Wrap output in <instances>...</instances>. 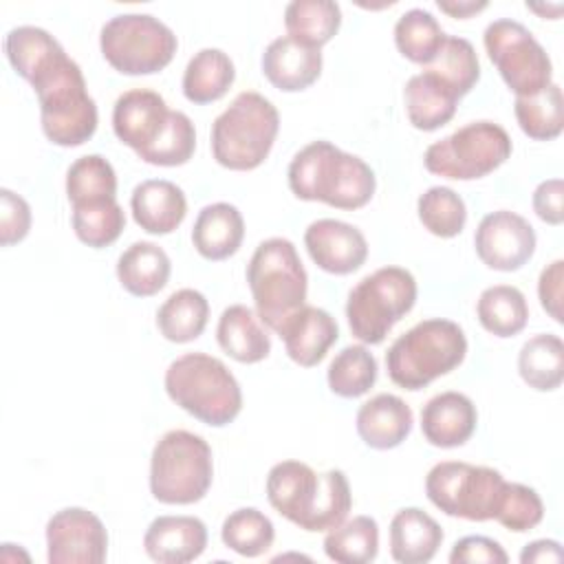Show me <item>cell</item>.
Returning a JSON list of instances; mask_svg holds the SVG:
<instances>
[{
  "mask_svg": "<svg viewBox=\"0 0 564 564\" xmlns=\"http://www.w3.org/2000/svg\"><path fill=\"white\" fill-rule=\"evenodd\" d=\"M269 505L304 531H330L352 507L348 478L341 469L317 474L302 460H282L267 476Z\"/></svg>",
  "mask_w": 564,
  "mask_h": 564,
  "instance_id": "1",
  "label": "cell"
},
{
  "mask_svg": "<svg viewBox=\"0 0 564 564\" xmlns=\"http://www.w3.org/2000/svg\"><path fill=\"white\" fill-rule=\"evenodd\" d=\"M289 187L300 200H319L337 209H359L370 203L377 178L370 165L333 145L313 141L289 165Z\"/></svg>",
  "mask_w": 564,
  "mask_h": 564,
  "instance_id": "2",
  "label": "cell"
},
{
  "mask_svg": "<svg viewBox=\"0 0 564 564\" xmlns=\"http://www.w3.org/2000/svg\"><path fill=\"white\" fill-rule=\"evenodd\" d=\"M165 392L205 425H229L242 410V390L231 370L207 352H185L165 370Z\"/></svg>",
  "mask_w": 564,
  "mask_h": 564,
  "instance_id": "3",
  "label": "cell"
},
{
  "mask_svg": "<svg viewBox=\"0 0 564 564\" xmlns=\"http://www.w3.org/2000/svg\"><path fill=\"white\" fill-rule=\"evenodd\" d=\"M467 355L463 328L443 317L414 324L399 335L386 352V368L392 383L405 390H423L434 379L452 372Z\"/></svg>",
  "mask_w": 564,
  "mask_h": 564,
  "instance_id": "4",
  "label": "cell"
},
{
  "mask_svg": "<svg viewBox=\"0 0 564 564\" xmlns=\"http://www.w3.org/2000/svg\"><path fill=\"white\" fill-rule=\"evenodd\" d=\"M46 139L62 148L86 143L97 130V106L84 73L66 53L31 82Z\"/></svg>",
  "mask_w": 564,
  "mask_h": 564,
  "instance_id": "5",
  "label": "cell"
},
{
  "mask_svg": "<svg viewBox=\"0 0 564 564\" xmlns=\"http://www.w3.org/2000/svg\"><path fill=\"white\" fill-rule=\"evenodd\" d=\"M280 130L278 108L256 90H242L214 119L212 154L218 165L249 172L264 163Z\"/></svg>",
  "mask_w": 564,
  "mask_h": 564,
  "instance_id": "6",
  "label": "cell"
},
{
  "mask_svg": "<svg viewBox=\"0 0 564 564\" xmlns=\"http://www.w3.org/2000/svg\"><path fill=\"white\" fill-rule=\"evenodd\" d=\"M247 282L260 322L275 333L306 304L308 275L295 245L286 238H267L256 247L247 264Z\"/></svg>",
  "mask_w": 564,
  "mask_h": 564,
  "instance_id": "7",
  "label": "cell"
},
{
  "mask_svg": "<svg viewBox=\"0 0 564 564\" xmlns=\"http://www.w3.org/2000/svg\"><path fill=\"white\" fill-rule=\"evenodd\" d=\"M214 480L209 443L187 430L165 432L150 458V491L163 505H192L205 498Z\"/></svg>",
  "mask_w": 564,
  "mask_h": 564,
  "instance_id": "8",
  "label": "cell"
},
{
  "mask_svg": "<svg viewBox=\"0 0 564 564\" xmlns=\"http://www.w3.org/2000/svg\"><path fill=\"white\" fill-rule=\"evenodd\" d=\"M414 302V275L403 267H381L361 278L348 293L346 317L350 333L359 341L377 346L412 311Z\"/></svg>",
  "mask_w": 564,
  "mask_h": 564,
  "instance_id": "9",
  "label": "cell"
},
{
  "mask_svg": "<svg viewBox=\"0 0 564 564\" xmlns=\"http://www.w3.org/2000/svg\"><path fill=\"white\" fill-rule=\"evenodd\" d=\"M174 31L150 13H121L101 26L104 59L121 75H152L163 70L176 53Z\"/></svg>",
  "mask_w": 564,
  "mask_h": 564,
  "instance_id": "10",
  "label": "cell"
},
{
  "mask_svg": "<svg viewBox=\"0 0 564 564\" xmlns=\"http://www.w3.org/2000/svg\"><path fill=\"white\" fill-rule=\"evenodd\" d=\"M507 130L494 121H471L441 141L423 156L427 172L454 181H474L491 174L511 156Z\"/></svg>",
  "mask_w": 564,
  "mask_h": 564,
  "instance_id": "11",
  "label": "cell"
},
{
  "mask_svg": "<svg viewBox=\"0 0 564 564\" xmlns=\"http://www.w3.org/2000/svg\"><path fill=\"white\" fill-rule=\"evenodd\" d=\"M505 478L498 469L463 460L436 463L425 478L430 502L452 518L494 520Z\"/></svg>",
  "mask_w": 564,
  "mask_h": 564,
  "instance_id": "12",
  "label": "cell"
},
{
  "mask_svg": "<svg viewBox=\"0 0 564 564\" xmlns=\"http://www.w3.org/2000/svg\"><path fill=\"white\" fill-rule=\"evenodd\" d=\"M485 51L516 97L544 90L553 77L551 57L533 33L516 20H494L482 33Z\"/></svg>",
  "mask_w": 564,
  "mask_h": 564,
  "instance_id": "13",
  "label": "cell"
},
{
  "mask_svg": "<svg viewBox=\"0 0 564 564\" xmlns=\"http://www.w3.org/2000/svg\"><path fill=\"white\" fill-rule=\"evenodd\" d=\"M106 553L108 533L93 511L66 507L46 522V557L51 564H101Z\"/></svg>",
  "mask_w": 564,
  "mask_h": 564,
  "instance_id": "14",
  "label": "cell"
},
{
  "mask_svg": "<svg viewBox=\"0 0 564 564\" xmlns=\"http://www.w3.org/2000/svg\"><path fill=\"white\" fill-rule=\"evenodd\" d=\"M531 223L509 209L487 214L476 229L474 247L478 258L494 271H518L535 251Z\"/></svg>",
  "mask_w": 564,
  "mask_h": 564,
  "instance_id": "15",
  "label": "cell"
},
{
  "mask_svg": "<svg viewBox=\"0 0 564 564\" xmlns=\"http://www.w3.org/2000/svg\"><path fill=\"white\" fill-rule=\"evenodd\" d=\"M304 245L311 260L333 275H348L368 258L364 234L355 225L335 218L313 220L304 231Z\"/></svg>",
  "mask_w": 564,
  "mask_h": 564,
  "instance_id": "16",
  "label": "cell"
},
{
  "mask_svg": "<svg viewBox=\"0 0 564 564\" xmlns=\"http://www.w3.org/2000/svg\"><path fill=\"white\" fill-rule=\"evenodd\" d=\"M167 117L170 108L159 93L150 88H132L115 101L112 130L121 143L141 152L156 141Z\"/></svg>",
  "mask_w": 564,
  "mask_h": 564,
  "instance_id": "17",
  "label": "cell"
},
{
  "mask_svg": "<svg viewBox=\"0 0 564 564\" xmlns=\"http://www.w3.org/2000/svg\"><path fill=\"white\" fill-rule=\"evenodd\" d=\"M278 335L284 341L286 355L297 366L313 368L337 341L339 328L328 311L304 304L284 319V324L278 328Z\"/></svg>",
  "mask_w": 564,
  "mask_h": 564,
  "instance_id": "18",
  "label": "cell"
},
{
  "mask_svg": "<svg viewBox=\"0 0 564 564\" xmlns=\"http://www.w3.org/2000/svg\"><path fill=\"white\" fill-rule=\"evenodd\" d=\"M476 405L463 392H441L421 408V432L434 447L465 445L476 432Z\"/></svg>",
  "mask_w": 564,
  "mask_h": 564,
  "instance_id": "19",
  "label": "cell"
},
{
  "mask_svg": "<svg viewBox=\"0 0 564 564\" xmlns=\"http://www.w3.org/2000/svg\"><path fill=\"white\" fill-rule=\"evenodd\" d=\"M207 546V527L194 516H159L143 535V549L150 560L161 564H185Z\"/></svg>",
  "mask_w": 564,
  "mask_h": 564,
  "instance_id": "20",
  "label": "cell"
},
{
  "mask_svg": "<svg viewBox=\"0 0 564 564\" xmlns=\"http://www.w3.org/2000/svg\"><path fill=\"white\" fill-rule=\"evenodd\" d=\"M130 209L134 223L143 231L165 236L185 220L187 198L176 183L165 178H148L132 189Z\"/></svg>",
  "mask_w": 564,
  "mask_h": 564,
  "instance_id": "21",
  "label": "cell"
},
{
  "mask_svg": "<svg viewBox=\"0 0 564 564\" xmlns=\"http://www.w3.org/2000/svg\"><path fill=\"white\" fill-rule=\"evenodd\" d=\"M262 73L278 90H306L322 73V51L289 35L275 37L262 53Z\"/></svg>",
  "mask_w": 564,
  "mask_h": 564,
  "instance_id": "22",
  "label": "cell"
},
{
  "mask_svg": "<svg viewBox=\"0 0 564 564\" xmlns=\"http://www.w3.org/2000/svg\"><path fill=\"white\" fill-rule=\"evenodd\" d=\"M357 434L372 449L399 447L412 432V408L397 394H375L357 410Z\"/></svg>",
  "mask_w": 564,
  "mask_h": 564,
  "instance_id": "23",
  "label": "cell"
},
{
  "mask_svg": "<svg viewBox=\"0 0 564 564\" xmlns=\"http://www.w3.org/2000/svg\"><path fill=\"white\" fill-rule=\"evenodd\" d=\"M443 542L441 524L419 507L399 509L390 522V555L401 564L430 562Z\"/></svg>",
  "mask_w": 564,
  "mask_h": 564,
  "instance_id": "24",
  "label": "cell"
},
{
  "mask_svg": "<svg viewBox=\"0 0 564 564\" xmlns=\"http://www.w3.org/2000/svg\"><path fill=\"white\" fill-rule=\"evenodd\" d=\"M245 238V220L236 205L212 203L205 205L192 229L196 251L207 260H225L234 256Z\"/></svg>",
  "mask_w": 564,
  "mask_h": 564,
  "instance_id": "25",
  "label": "cell"
},
{
  "mask_svg": "<svg viewBox=\"0 0 564 564\" xmlns=\"http://www.w3.org/2000/svg\"><path fill=\"white\" fill-rule=\"evenodd\" d=\"M216 339L218 346L240 364H258L271 352V337L258 313L245 304H231L220 313Z\"/></svg>",
  "mask_w": 564,
  "mask_h": 564,
  "instance_id": "26",
  "label": "cell"
},
{
  "mask_svg": "<svg viewBox=\"0 0 564 564\" xmlns=\"http://www.w3.org/2000/svg\"><path fill=\"white\" fill-rule=\"evenodd\" d=\"M403 99L410 123L416 130L432 132L452 121L460 97L438 77H434L427 70H421L408 79Z\"/></svg>",
  "mask_w": 564,
  "mask_h": 564,
  "instance_id": "27",
  "label": "cell"
},
{
  "mask_svg": "<svg viewBox=\"0 0 564 564\" xmlns=\"http://www.w3.org/2000/svg\"><path fill=\"white\" fill-rule=\"evenodd\" d=\"M172 262L163 247L141 240L132 242L117 260V278L121 286L137 297L159 293L170 280Z\"/></svg>",
  "mask_w": 564,
  "mask_h": 564,
  "instance_id": "28",
  "label": "cell"
},
{
  "mask_svg": "<svg viewBox=\"0 0 564 564\" xmlns=\"http://www.w3.org/2000/svg\"><path fill=\"white\" fill-rule=\"evenodd\" d=\"M234 79L236 68L225 51L200 48L185 66L183 95L192 104H212L231 88Z\"/></svg>",
  "mask_w": 564,
  "mask_h": 564,
  "instance_id": "29",
  "label": "cell"
},
{
  "mask_svg": "<svg viewBox=\"0 0 564 564\" xmlns=\"http://www.w3.org/2000/svg\"><path fill=\"white\" fill-rule=\"evenodd\" d=\"M4 53L11 68L31 84L44 68H48L66 51L48 31L24 24L7 33Z\"/></svg>",
  "mask_w": 564,
  "mask_h": 564,
  "instance_id": "30",
  "label": "cell"
},
{
  "mask_svg": "<svg viewBox=\"0 0 564 564\" xmlns=\"http://www.w3.org/2000/svg\"><path fill=\"white\" fill-rule=\"evenodd\" d=\"M207 317V297L196 289H178L159 306L156 326L167 341L187 344L203 335Z\"/></svg>",
  "mask_w": 564,
  "mask_h": 564,
  "instance_id": "31",
  "label": "cell"
},
{
  "mask_svg": "<svg viewBox=\"0 0 564 564\" xmlns=\"http://www.w3.org/2000/svg\"><path fill=\"white\" fill-rule=\"evenodd\" d=\"M341 9L333 0H293L284 9L289 37L304 46L322 48L339 31Z\"/></svg>",
  "mask_w": 564,
  "mask_h": 564,
  "instance_id": "32",
  "label": "cell"
},
{
  "mask_svg": "<svg viewBox=\"0 0 564 564\" xmlns=\"http://www.w3.org/2000/svg\"><path fill=\"white\" fill-rule=\"evenodd\" d=\"M518 372L527 386L540 392L560 388L564 379V344L553 333L527 339L518 355Z\"/></svg>",
  "mask_w": 564,
  "mask_h": 564,
  "instance_id": "33",
  "label": "cell"
},
{
  "mask_svg": "<svg viewBox=\"0 0 564 564\" xmlns=\"http://www.w3.org/2000/svg\"><path fill=\"white\" fill-rule=\"evenodd\" d=\"M66 196L73 207L117 200V174L101 154H86L70 163L66 172Z\"/></svg>",
  "mask_w": 564,
  "mask_h": 564,
  "instance_id": "34",
  "label": "cell"
},
{
  "mask_svg": "<svg viewBox=\"0 0 564 564\" xmlns=\"http://www.w3.org/2000/svg\"><path fill=\"white\" fill-rule=\"evenodd\" d=\"M476 315L487 333L496 337H513L527 326V297L511 284L489 286L478 297Z\"/></svg>",
  "mask_w": 564,
  "mask_h": 564,
  "instance_id": "35",
  "label": "cell"
},
{
  "mask_svg": "<svg viewBox=\"0 0 564 564\" xmlns=\"http://www.w3.org/2000/svg\"><path fill=\"white\" fill-rule=\"evenodd\" d=\"M379 551V524L370 516H355L324 538V553L339 564H368Z\"/></svg>",
  "mask_w": 564,
  "mask_h": 564,
  "instance_id": "36",
  "label": "cell"
},
{
  "mask_svg": "<svg viewBox=\"0 0 564 564\" xmlns=\"http://www.w3.org/2000/svg\"><path fill=\"white\" fill-rule=\"evenodd\" d=\"M513 112L520 130L535 141H551L560 137L564 128V99L557 84H549L544 90L516 97Z\"/></svg>",
  "mask_w": 564,
  "mask_h": 564,
  "instance_id": "37",
  "label": "cell"
},
{
  "mask_svg": "<svg viewBox=\"0 0 564 564\" xmlns=\"http://www.w3.org/2000/svg\"><path fill=\"white\" fill-rule=\"evenodd\" d=\"M445 42L438 20L425 9L405 11L394 24V44L403 57L427 66Z\"/></svg>",
  "mask_w": 564,
  "mask_h": 564,
  "instance_id": "38",
  "label": "cell"
},
{
  "mask_svg": "<svg viewBox=\"0 0 564 564\" xmlns=\"http://www.w3.org/2000/svg\"><path fill=\"white\" fill-rule=\"evenodd\" d=\"M423 70L438 77L458 97H465L480 79V62L476 48L465 37L445 35V42L436 57L423 66Z\"/></svg>",
  "mask_w": 564,
  "mask_h": 564,
  "instance_id": "39",
  "label": "cell"
},
{
  "mask_svg": "<svg viewBox=\"0 0 564 564\" xmlns=\"http://www.w3.org/2000/svg\"><path fill=\"white\" fill-rule=\"evenodd\" d=\"M377 370V359L366 346H346L328 366V388L337 397L357 399L375 386Z\"/></svg>",
  "mask_w": 564,
  "mask_h": 564,
  "instance_id": "40",
  "label": "cell"
},
{
  "mask_svg": "<svg viewBox=\"0 0 564 564\" xmlns=\"http://www.w3.org/2000/svg\"><path fill=\"white\" fill-rule=\"evenodd\" d=\"M220 538L227 549L242 557H258L273 546V522L256 507H242L231 511L220 529Z\"/></svg>",
  "mask_w": 564,
  "mask_h": 564,
  "instance_id": "41",
  "label": "cell"
},
{
  "mask_svg": "<svg viewBox=\"0 0 564 564\" xmlns=\"http://www.w3.org/2000/svg\"><path fill=\"white\" fill-rule=\"evenodd\" d=\"M196 150V130L192 119L181 110H170L165 128L156 137V141L137 152V156L150 165L176 167L185 165Z\"/></svg>",
  "mask_w": 564,
  "mask_h": 564,
  "instance_id": "42",
  "label": "cell"
},
{
  "mask_svg": "<svg viewBox=\"0 0 564 564\" xmlns=\"http://www.w3.org/2000/svg\"><path fill=\"white\" fill-rule=\"evenodd\" d=\"M419 220L423 227L438 238H454L467 223L465 200L445 185H434L419 196L416 203Z\"/></svg>",
  "mask_w": 564,
  "mask_h": 564,
  "instance_id": "43",
  "label": "cell"
},
{
  "mask_svg": "<svg viewBox=\"0 0 564 564\" xmlns=\"http://www.w3.org/2000/svg\"><path fill=\"white\" fill-rule=\"evenodd\" d=\"M123 227H126V214L117 200L73 207L75 236L93 249L112 245L121 236Z\"/></svg>",
  "mask_w": 564,
  "mask_h": 564,
  "instance_id": "44",
  "label": "cell"
},
{
  "mask_svg": "<svg viewBox=\"0 0 564 564\" xmlns=\"http://www.w3.org/2000/svg\"><path fill=\"white\" fill-rule=\"evenodd\" d=\"M542 518H544V505L538 491L527 485L505 480L494 520H498L509 531L524 533L535 529L542 522Z\"/></svg>",
  "mask_w": 564,
  "mask_h": 564,
  "instance_id": "45",
  "label": "cell"
},
{
  "mask_svg": "<svg viewBox=\"0 0 564 564\" xmlns=\"http://www.w3.org/2000/svg\"><path fill=\"white\" fill-rule=\"evenodd\" d=\"M29 229H31L29 203L20 194L2 187L0 189V245L11 247L24 240Z\"/></svg>",
  "mask_w": 564,
  "mask_h": 564,
  "instance_id": "46",
  "label": "cell"
},
{
  "mask_svg": "<svg viewBox=\"0 0 564 564\" xmlns=\"http://www.w3.org/2000/svg\"><path fill=\"white\" fill-rule=\"evenodd\" d=\"M452 564H507L509 555L507 551L491 538L485 535H467L460 538L449 553Z\"/></svg>",
  "mask_w": 564,
  "mask_h": 564,
  "instance_id": "47",
  "label": "cell"
},
{
  "mask_svg": "<svg viewBox=\"0 0 564 564\" xmlns=\"http://www.w3.org/2000/svg\"><path fill=\"white\" fill-rule=\"evenodd\" d=\"M562 280H564L562 260H553L549 267H544L538 280L540 304L557 324H562Z\"/></svg>",
  "mask_w": 564,
  "mask_h": 564,
  "instance_id": "48",
  "label": "cell"
},
{
  "mask_svg": "<svg viewBox=\"0 0 564 564\" xmlns=\"http://www.w3.org/2000/svg\"><path fill=\"white\" fill-rule=\"evenodd\" d=\"M564 185L562 178H549L542 181L533 192V212L540 220L549 225H562L564 212H562V194Z\"/></svg>",
  "mask_w": 564,
  "mask_h": 564,
  "instance_id": "49",
  "label": "cell"
},
{
  "mask_svg": "<svg viewBox=\"0 0 564 564\" xmlns=\"http://www.w3.org/2000/svg\"><path fill=\"white\" fill-rule=\"evenodd\" d=\"M562 557H564L562 546L555 540L529 542L520 553L522 564H557L562 562Z\"/></svg>",
  "mask_w": 564,
  "mask_h": 564,
  "instance_id": "50",
  "label": "cell"
},
{
  "mask_svg": "<svg viewBox=\"0 0 564 564\" xmlns=\"http://www.w3.org/2000/svg\"><path fill=\"white\" fill-rule=\"evenodd\" d=\"M436 7H438L441 11H445V13H449L452 18L465 20V18H469V15H474V13L482 11V9H487V2H485V0H480V2H474V0H438Z\"/></svg>",
  "mask_w": 564,
  "mask_h": 564,
  "instance_id": "51",
  "label": "cell"
}]
</instances>
